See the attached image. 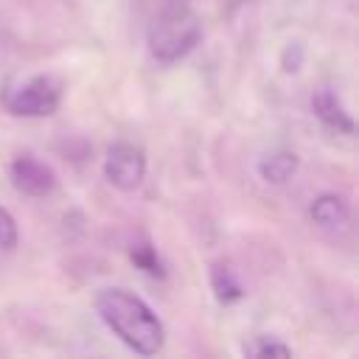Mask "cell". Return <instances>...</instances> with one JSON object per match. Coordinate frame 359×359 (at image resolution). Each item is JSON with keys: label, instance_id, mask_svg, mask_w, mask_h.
Listing matches in <instances>:
<instances>
[{"label": "cell", "instance_id": "13", "mask_svg": "<svg viewBox=\"0 0 359 359\" xmlns=\"http://www.w3.org/2000/svg\"><path fill=\"white\" fill-rule=\"evenodd\" d=\"M280 65L286 73H297L300 65H303V45L300 42H289L283 48V56H280Z\"/></svg>", "mask_w": 359, "mask_h": 359}, {"label": "cell", "instance_id": "8", "mask_svg": "<svg viewBox=\"0 0 359 359\" xmlns=\"http://www.w3.org/2000/svg\"><path fill=\"white\" fill-rule=\"evenodd\" d=\"M294 171H297V154H292V151H272L258 160L261 180H266L272 185H283Z\"/></svg>", "mask_w": 359, "mask_h": 359}, {"label": "cell", "instance_id": "7", "mask_svg": "<svg viewBox=\"0 0 359 359\" xmlns=\"http://www.w3.org/2000/svg\"><path fill=\"white\" fill-rule=\"evenodd\" d=\"M311 219H314L317 227L337 233V230H342L348 224V205L337 194H323L311 205Z\"/></svg>", "mask_w": 359, "mask_h": 359}, {"label": "cell", "instance_id": "4", "mask_svg": "<svg viewBox=\"0 0 359 359\" xmlns=\"http://www.w3.org/2000/svg\"><path fill=\"white\" fill-rule=\"evenodd\" d=\"M104 174L107 180L121 188V191H132L140 185L143 174H146V157L137 146L132 143H115L109 146L107 151V160H104Z\"/></svg>", "mask_w": 359, "mask_h": 359}, {"label": "cell", "instance_id": "1", "mask_svg": "<svg viewBox=\"0 0 359 359\" xmlns=\"http://www.w3.org/2000/svg\"><path fill=\"white\" fill-rule=\"evenodd\" d=\"M95 309L101 320L140 356H154L163 348V323L157 314L129 289L109 286L95 297Z\"/></svg>", "mask_w": 359, "mask_h": 359}, {"label": "cell", "instance_id": "5", "mask_svg": "<svg viewBox=\"0 0 359 359\" xmlns=\"http://www.w3.org/2000/svg\"><path fill=\"white\" fill-rule=\"evenodd\" d=\"M8 174H11V182L20 194L25 196H45L53 191L56 185V177L50 171V165H45L42 160L31 157V154H22L17 157L11 165H8Z\"/></svg>", "mask_w": 359, "mask_h": 359}, {"label": "cell", "instance_id": "11", "mask_svg": "<svg viewBox=\"0 0 359 359\" xmlns=\"http://www.w3.org/2000/svg\"><path fill=\"white\" fill-rule=\"evenodd\" d=\"M132 261H135V266H140L143 272H149V275H154V278H163V275H165V272H163V264H160V258H157V252H154L149 244L135 247V250H132Z\"/></svg>", "mask_w": 359, "mask_h": 359}, {"label": "cell", "instance_id": "12", "mask_svg": "<svg viewBox=\"0 0 359 359\" xmlns=\"http://www.w3.org/2000/svg\"><path fill=\"white\" fill-rule=\"evenodd\" d=\"M0 247L3 250L17 247V222L6 208H0Z\"/></svg>", "mask_w": 359, "mask_h": 359}, {"label": "cell", "instance_id": "3", "mask_svg": "<svg viewBox=\"0 0 359 359\" xmlns=\"http://www.w3.org/2000/svg\"><path fill=\"white\" fill-rule=\"evenodd\" d=\"M62 101V84L53 76H34L17 87H8L3 95V104L8 107V112L14 115H25V118H42L56 112Z\"/></svg>", "mask_w": 359, "mask_h": 359}, {"label": "cell", "instance_id": "6", "mask_svg": "<svg viewBox=\"0 0 359 359\" xmlns=\"http://www.w3.org/2000/svg\"><path fill=\"white\" fill-rule=\"evenodd\" d=\"M311 109H314V115H317L325 126H331V129H337V132H345V135L353 132V121H351V115L345 112L342 101L337 98V93H334L331 87L314 90V95H311Z\"/></svg>", "mask_w": 359, "mask_h": 359}, {"label": "cell", "instance_id": "2", "mask_svg": "<svg viewBox=\"0 0 359 359\" xmlns=\"http://www.w3.org/2000/svg\"><path fill=\"white\" fill-rule=\"evenodd\" d=\"M199 36H202L199 14L180 0H171L149 25V50L157 62H177L188 50H194Z\"/></svg>", "mask_w": 359, "mask_h": 359}, {"label": "cell", "instance_id": "9", "mask_svg": "<svg viewBox=\"0 0 359 359\" xmlns=\"http://www.w3.org/2000/svg\"><path fill=\"white\" fill-rule=\"evenodd\" d=\"M210 286H213V294H216L219 303H236L244 294L241 283L236 280V275L224 264H213L210 266Z\"/></svg>", "mask_w": 359, "mask_h": 359}, {"label": "cell", "instance_id": "10", "mask_svg": "<svg viewBox=\"0 0 359 359\" xmlns=\"http://www.w3.org/2000/svg\"><path fill=\"white\" fill-rule=\"evenodd\" d=\"M244 353L247 356H255V359H266V356H292V348L278 342V339H269V337H255L252 342L244 345Z\"/></svg>", "mask_w": 359, "mask_h": 359}]
</instances>
